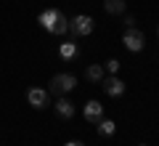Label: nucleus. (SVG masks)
I'll use <instances>...</instances> for the list:
<instances>
[{
	"mask_svg": "<svg viewBox=\"0 0 159 146\" xmlns=\"http://www.w3.org/2000/svg\"><path fill=\"white\" fill-rule=\"evenodd\" d=\"M141 146H146V144H141Z\"/></svg>",
	"mask_w": 159,
	"mask_h": 146,
	"instance_id": "17",
	"label": "nucleus"
},
{
	"mask_svg": "<svg viewBox=\"0 0 159 146\" xmlns=\"http://www.w3.org/2000/svg\"><path fill=\"white\" fill-rule=\"evenodd\" d=\"M127 3L125 0H103V11L111 13V16H119V13H125Z\"/></svg>",
	"mask_w": 159,
	"mask_h": 146,
	"instance_id": "9",
	"label": "nucleus"
},
{
	"mask_svg": "<svg viewBox=\"0 0 159 146\" xmlns=\"http://www.w3.org/2000/svg\"><path fill=\"white\" fill-rule=\"evenodd\" d=\"M122 45H125L130 53H138L143 51V45H146V35L141 32V29H125V37H122Z\"/></svg>",
	"mask_w": 159,
	"mask_h": 146,
	"instance_id": "4",
	"label": "nucleus"
},
{
	"mask_svg": "<svg viewBox=\"0 0 159 146\" xmlns=\"http://www.w3.org/2000/svg\"><path fill=\"white\" fill-rule=\"evenodd\" d=\"M103 69H106L109 74H117V69H119V61H117V59H109V61L103 64Z\"/></svg>",
	"mask_w": 159,
	"mask_h": 146,
	"instance_id": "13",
	"label": "nucleus"
},
{
	"mask_svg": "<svg viewBox=\"0 0 159 146\" xmlns=\"http://www.w3.org/2000/svg\"><path fill=\"white\" fill-rule=\"evenodd\" d=\"M85 77L90 80V82H101V80L106 77V69H103L101 64H90V67L85 69Z\"/></svg>",
	"mask_w": 159,
	"mask_h": 146,
	"instance_id": "10",
	"label": "nucleus"
},
{
	"mask_svg": "<svg viewBox=\"0 0 159 146\" xmlns=\"http://www.w3.org/2000/svg\"><path fill=\"white\" fill-rule=\"evenodd\" d=\"M122 24H125V29H133V27H135V16H125Z\"/></svg>",
	"mask_w": 159,
	"mask_h": 146,
	"instance_id": "14",
	"label": "nucleus"
},
{
	"mask_svg": "<svg viewBox=\"0 0 159 146\" xmlns=\"http://www.w3.org/2000/svg\"><path fill=\"white\" fill-rule=\"evenodd\" d=\"M98 133L101 135H114V130H117V125H114V120H98Z\"/></svg>",
	"mask_w": 159,
	"mask_h": 146,
	"instance_id": "12",
	"label": "nucleus"
},
{
	"mask_svg": "<svg viewBox=\"0 0 159 146\" xmlns=\"http://www.w3.org/2000/svg\"><path fill=\"white\" fill-rule=\"evenodd\" d=\"M56 114L61 120H72L74 117V104L69 101V98H58L56 101Z\"/></svg>",
	"mask_w": 159,
	"mask_h": 146,
	"instance_id": "8",
	"label": "nucleus"
},
{
	"mask_svg": "<svg viewBox=\"0 0 159 146\" xmlns=\"http://www.w3.org/2000/svg\"><path fill=\"white\" fill-rule=\"evenodd\" d=\"M101 82H103V90H106V96H111V98H117V96L125 93V82H122L117 74H109V77H103Z\"/></svg>",
	"mask_w": 159,
	"mask_h": 146,
	"instance_id": "6",
	"label": "nucleus"
},
{
	"mask_svg": "<svg viewBox=\"0 0 159 146\" xmlns=\"http://www.w3.org/2000/svg\"><path fill=\"white\" fill-rule=\"evenodd\" d=\"M157 35H159V29H157Z\"/></svg>",
	"mask_w": 159,
	"mask_h": 146,
	"instance_id": "16",
	"label": "nucleus"
},
{
	"mask_svg": "<svg viewBox=\"0 0 159 146\" xmlns=\"http://www.w3.org/2000/svg\"><path fill=\"white\" fill-rule=\"evenodd\" d=\"M82 114H85L88 122H98V120H103V104L101 101H88Z\"/></svg>",
	"mask_w": 159,
	"mask_h": 146,
	"instance_id": "7",
	"label": "nucleus"
},
{
	"mask_svg": "<svg viewBox=\"0 0 159 146\" xmlns=\"http://www.w3.org/2000/svg\"><path fill=\"white\" fill-rule=\"evenodd\" d=\"M74 88H77V77H74V74H69V72H61V74H56V77L51 80V85H48V93L66 96L69 90H74Z\"/></svg>",
	"mask_w": 159,
	"mask_h": 146,
	"instance_id": "3",
	"label": "nucleus"
},
{
	"mask_svg": "<svg viewBox=\"0 0 159 146\" xmlns=\"http://www.w3.org/2000/svg\"><path fill=\"white\" fill-rule=\"evenodd\" d=\"M80 53V48H77V43H61V48H58V56L64 59V61H72L74 56Z\"/></svg>",
	"mask_w": 159,
	"mask_h": 146,
	"instance_id": "11",
	"label": "nucleus"
},
{
	"mask_svg": "<svg viewBox=\"0 0 159 146\" xmlns=\"http://www.w3.org/2000/svg\"><path fill=\"white\" fill-rule=\"evenodd\" d=\"M48 90L45 88H29L27 90V101H29V106H34V109H43V106H48Z\"/></svg>",
	"mask_w": 159,
	"mask_h": 146,
	"instance_id": "5",
	"label": "nucleus"
},
{
	"mask_svg": "<svg viewBox=\"0 0 159 146\" xmlns=\"http://www.w3.org/2000/svg\"><path fill=\"white\" fill-rule=\"evenodd\" d=\"M93 29H96V21H93L90 16H85V13H80V16L69 19V35H72V40H77V37H88Z\"/></svg>",
	"mask_w": 159,
	"mask_h": 146,
	"instance_id": "2",
	"label": "nucleus"
},
{
	"mask_svg": "<svg viewBox=\"0 0 159 146\" xmlns=\"http://www.w3.org/2000/svg\"><path fill=\"white\" fill-rule=\"evenodd\" d=\"M40 27L48 29L51 35H66L69 32V16L64 11H58V8H48V11H43L37 16Z\"/></svg>",
	"mask_w": 159,
	"mask_h": 146,
	"instance_id": "1",
	"label": "nucleus"
},
{
	"mask_svg": "<svg viewBox=\"0 0 159 146\" xmlns=\"http://www.w3.org/2000/svg\"><path fill=\"white\" fill-rule=\"evenodd\" d=\"M64 146H85V144H80V141H69V144H64Z\"/></svg>",
	"mask_w": 159,
	"mask_h": 146,
	"instance_id": "15",
	"label": "nucleus"
}]
</instances>
